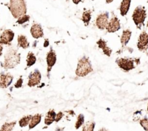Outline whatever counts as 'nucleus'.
<instances>
[{
	"label": "nucleus",
	"mask_w": 148,
	"mask_h": 131,
	"mask_svg": "<svg viewBox=\"0 0 148 131\" xmlns=\"http://www.w3.org/2000/svg\"><path fill=\"white\" fill-rule=\"evenodd\" d=\"M20 62H21V54L17 51V50L11 48L8 50L5 54L2 67L5 68V69H13L20 63Z\"/></svg>",
	"instance_id": "nucleus-1"
},
{
	"label": "nucleus",
	"mask_w": 148,
	"mask_h": 131,
	"mask_svg": "<svg viewBox=\"0 0 148 131\" xmlns=\"http://www.w3.org/2000/svg\"><path fill=\"white\" fill-rule=\"evenodd\" d=\"M8 8L12 13V16L16 19H18L21 16L25 15L27 12L25 0H10Z\"/></svg>",
	"instance_id": "nucleus-2"
},
{
	"label": "nucleus",
	"mask_w": 148,
	"mask_h": 131,
	"mask_svg": "<svg viewBox=\"0 0 148 131\" xmlns=\"http://www.w3.org/2000/svg\"><path fill=\"white\" fill-rule=\"evenodd\" d=\"M92 71H93V69H92V63L89 58L83 56L79 60L76 70V76L79 77H84L87 76Z\"/></svg>",
	"instance_id": "nucleus-3"
},
{
	"label": "nucleus",
	"mask_w": 148,
	"mask_h": 131,
	"mask_svg": "<svg viewBox=\"0 0 148 131\" xmlns=\"http://www.w3.org/2000/svg\"><path fill=\"white\" fill-rule=\"evenodd\" d=\"M116 63L119 66V67L124 72H129L135 69L136 65L139 63V59H133V58H118Z\"/></svg>",
	"instance_id": "nucleus-4"
},
{
	"label": "nucleus",
	"mask_w": 148,
	"mask_h": 131,
	"mask_svg": "<svg viewBox=\"0 0 148 131\" xmlns=\"http://www.w3.org/2000/svg\"><path fill=\"white\" fill-rule=\"evenodd\" d=\"M146 17V10L144 7L139 6L136 8V9L134 11L133 15H132V19H133L136 28L140 29L142 26H143Z\"/></svg>",
	"instance_id": "nucleus-5"
},
{
	"label": "nucleus",
	"mask_w": 148,
	"mask_h": 131,
	"mask_svg": "<svg viewBox=\"0 0 148 131\" xmlns=\"http://www.w3.org/2000/svg\"><path fill=\"white\" fill-rule=\"evenodd\" d=\"M137 48L141 52H147L148 50V34L145 31H142L138 39Z\"/></svg>",
	"instance_id": "nucleus-6"
},
{
	"label": "nucleus",
	"mask_w": 148,
	"mask_h": 131,
	"mask_svg": "<svg viewBox=\"0 0 148 131\" xmlns=\"http://www.w3.org/2000/svg\"><path fill=\"white\" fill-rule=\"evenodd\" d=\"M41 79H42V74L39 70L36 69L34 72H31L28 76V86L30 88L36 86L40 84Z\"/></svg>",
	"instance_id": "nucleus-7"
},
{
	"label": "nucleus",
	"mask_w": 148,
	"mask_h": 131,
	"mask_svg": "<svg viewBox=\"0 0 148 131\" xmlns=\"http://www.w3.org/2000/svg\"><path fill=\"white\" fill-rule=\"evenodd\" d=\"M46 60L47 64V77H49V73L57 62V55L53 49H50L47 52Z\"/></svg>",
	"instance_id": "nucleus-8"
},
{
	"label": "nucleus",
	"mask_w": 148,
	"mask_h": 131,
	"mask_svg": "<svg viewBox=\"0 0 148 131\" xmlns=\"http://www.w3.org/2000/svg\"><path fill=\"white\" fill-rule=\"evenodd\" d=\"M108 19H109V14L108 12L101 13L96 18V26L100 30L106 29L108 24Z\"/></svg>",
	"instance_id": "nucleus-9"
},
{
	"label": "nucleus",
	"mask_w": 148,
	"mask_h": 131,
	"mask_svg": "<svg viewBox=\"0 0 148 131\" xmlns=\"http://www.w3.org/2000/svg\"><path fill=\"white\" fill-rule=\"evenodd\" d=\"M14 37H15V34L12 30H5L0 36V42L2 45H10L12 41L13 40Z\"/></svg>",
	"instance_id": "nucleus-10"
},
{
	"label": "nucleus",
	"mask_w": 148,
	"mask_h": 131,
	"mask_svg": "<svg viewBox=\"0 0 148 131\" xmlns=\"http://www.w3.org/2000/svg\"><path fill=\"white\" fill-rule=\"evenodd\" d=\"M121 29V22L119 18L113 15L108 22L106 30L108 33H115Z\"/></svg>",
	"instance_id": "nucleus-11"
},
{
	"label": "nucleus",
	"mask_w": 148,
	"mask_h": 131,
	"mask_svg": "<svg viewBox=\"0 0 148 131\" xmlns=\"http://www.w3.org/2000/svg\"><path fill=\"white\" fill-rule=\"evenodd\" d=\"M13 77L10 73L0 74V88L5 89L12 84Z\"/></svg>",
	"instance_id": "nucleus-12"
},
{
	"label": "nucleus",
	"mask_w": 148,
	"mask_h": 131,
	"mask_svg": "<svg viewBox=\"0 0 148 131\" xmlns=\"http://www.w3.org/2000/svg\"><path fill=\"white\" fill-rule=\"evenodd\" d=\"M31 34L34 39H39L44 37V31L40 24L35 23L31 28Z\"/></svg>",
	"instance_id": "nucleus-13"
},
{
	"label": "nucleus",
	"mask_w": 148,
	"mask_h": 131,
	"mask_svg": "<svg viewBox=\"0 0 148 131\" xmlns=\"http://www.w3.org/2000/svg\"><path fill=\"white\" fill-rule=\"evenodd\" d=\"M97 45L98 48L99 49H101L103 52V53L105 54V55L108 57H110L111 56V54H112V50L107 45V42H105L104 39H99V40L97 42Z\"/></svg>",
	"instance_id": "nucleus-14"
},
{
	"label": "nucleus",
	"mask_w": 148,
	"mask_h": 131,
	"mask_svg": "<svg viewBox=\"0 0 148 131\" xmlns=\"http://www.w3.org/2000/svg\"><path fill=\"white\" fill-rule=\"evenodd\" d=\"M131 5V0H122L120 5V12L122 16L127 15Z\"/></svg>",
	"instance_id": "nucleus-15"
},
{
	"label": "nucleus",
	"mask_w": 148,
	"mask_h": 131,
	"mask_svg": "<svg viewBox=\"0 0 148 131\" xmlns=\"http://www.w3.org/2000/svg\"><path fill=\"white\" fill-rule=\"evenodd\" d=\"M132 37V31L129 29H126L123 31L122 33V36L121 37V43L123 47L126 46L128 43H129V40Z\"/></svg>",
	"instance_id": "nucleus-16"
},
{
	"label": "nucleus",
	"mask_w": 148,
	"mask_h": 131,
	"mask_svg": "<svg viewBox=\"0 0 148 131\" xmlns=\"http://www.w3.org/2000/svg\"><path fill=\"white\" fill-rule=\"evenodd\" d=\"M57 114L55 113V111L53 109L49 110L47 114L46 117L45 118V124L46 125H50L51 124L55 122V117H56Z\"/></svg>",
	"instance_id": "nucleus-17"
},
{
	"label": "nucleus",
	"mask_w": 148,
	"mask_h": 131,
	"mask_svg": "<svg viewBox=\"0 0 148 131\" xmlns=\"http://www.w3.org/2000/svg\"><path fill=\"white\" fill-rule=\"evenodd\" d=\"M41 121H42V114H36L32 116V117H31V121H30L29 122V125H28L29 130H31L34 128H35L36 125H38L39 123H40Z\"/></svg>",
	"instance_id": "nucleus-18"
},
{
	"label": "nucleus",
	"mask_w": 148,
	"mask_h": 131,
	"mask_svg": "<svg viewBox=\"0 0 148 131\" xmlns=\"http://www.w3.org/2000/svg\"><path fill=\"white\" fill-rule=\"evenodd\" d=\"M18 47L23 49H27L29 47V42L25 35H19L18 37Z\"/></svg>",
	"instance_id": "nucleus-19"
},
{
	"label": "nucleus",
	"mask_w": 148,
	"mask_h": 131,
	"mask_svg": "<svg viewBox=\"0 0 148 131\" xmlns=\"http://www.w3.org/2000/svg\"><path fill=\"white\" fill-rule=\"evenodd\" d=\"M36 58L35 55L34 54V52H29L27 55L26 58V66L27 67L29 68L31 66H32L33 65L36 63Z\"/></svg>",
	"instance_id": "nucleus-20"
},
{
	"label": "nucleus",
	"mask_w": 148,
	"mask_h": 131,
	"mask_svg": "<svg viewBox=\"0 0 148 131\" xmlns=\"http://www.w3.org/2000/svg\"><path fill=\"white\" fill-rule=\"evenodd\" d=\"M91 18H92V12L91 10H86L83 12L82 15V21L84 22V25L86 26H89V22L91 21Z\"/></svg>",
	"instance_id": "nucleus-21"
},
{
	"label": "nucleus",
	"mask_w": 148,
	"mask_h": 131,
	"mask_svg": "<svg viewBox=\"0 0 148 131\" xmlns=\"http://www.w3.org/2000/svg\"><path fill=\"white\" fill-rule=\"evenodd\" d=\"M31 117H32L31 115H28V116H25L23 118H21L19 121L20 127L21 128H24V127H26L27 125H29V122L31 121Z\"/></svg>",
	"instance_id": "nucleus-22"
},
{
	"label": "nucleus",
	"mask_w": 148,
	"mask_h": 131,
	"mask_svg": "<svg viewBox=\"0 0 148 131\" xmlns=\"http://www.w3.org/2000/svg\"><path fill=\"white\" fill-rule=\"evenodd\" d=\"M16 125V122H7V123L4 124L2 126L0 131H12V129L14 128L15 125Z\"/></svg>",
	"instance_id": "nucleus-23"
},
{
	"label": "nucleus",
	"mask_w": 148,
	"mask_h": 131,
	"mask_svg": "<svg viewBox=\"0 0 148 131\" xmlns=\"http://www.w3.org/2000/svg\"><path fill=\"white\" fill-rule=\"evenodd\" d=\"M84 116L82 114H80L78 116L77 120H76V125H75L76 129H79L84 125Z\"/></svg>",
	"instance_id": "nucleus-24"
},
{
	"label": "nucleus",
	"mask_w": 148,
	"mask_h": 131,
	"mask_svg": "<svg viewBox=\"0 0 148 131\" xmlns=\"http://www.w3.org/2000/svg\"><path fill=\"white\" fill-rule=\"evenodd\" d=\"M95 123L94 122H89L83 126L82 131H94L95 130Z\"/></svg>",
	"instance_id": "nucleus-25"
},
{
	"label": "nucleus",
	"mask_w": 148,
	"mask_h": 131,
	"mask_svg": "<svg viewBox=\"0 0 148 131\" xmlns=\"http://www.w3.org/2000/svg\"><path fill=\"white\" fill-rule=\"evenodd\" d=\"M29 20H30V16L25 14V15H23V16H21V18H18V21H17V23H18V24H20V25H22V24L29 21Z\"/></svg>",
	"instance_id": "nucleus-26"
},
{
	"label": "nucleus",
	"mask_w": 148,
	"mask_h": 131,
	"mask_svg": "<svg viewBox=\"0 0 148 131\" xmlns=\"http://www.w3.org/2000/svg\"><path fill=\"white\" fill-rule=\"evenodd\" d=\"M140 125L144 128L145 131L148 130V119L147 118H144L140 120Z\"/></svg>",
	"instance_id": "nucleus-27"
},
{
	"label": "nucleus",
	"mask_w": 148,
	"mask_h": 131,
	"mask_svg": "<svg viewBox=\"0 0 148 131\" xmlns=\"http://www.w3.org/2000/svg\"><path fill=\"white\" fill-rule=\"evenodd\" d=\"M23 79L22 77H21L17 80L16 83L15 84V88H21L23 85Z\"/></svg>",
	"instance_id": "nucleus-28"
},
{
	"label": "nucleus",
	"mask_w": 148,
	"mask_h": 131,
	"mask_svg": "<svg viewBox=\"0 0 148 131\" xmlns=\"http://www.w3.org/2000/svg\"><path fill=\"white\" fill-rule=\"evenodd\" d=\"M63 116H64V114L62 112H58V113L56 114V117H55V122H59L60 120H61V119H62V118L63 117Z\"/></svg>",
	"instance_id": "nucleus-29"
},
{
	"label": "nucleus",
	"mask_w": 148,
	"mask_h": 131,
	"mask_svg": "<svg viewBox=\"0 0 148 131\" xmlns=\"http://www.w3.org/2000/svg\"><path fill=\"white\" fill-rule=\"evenodd\" d=\"M49 39H45V43H44V47H45V48H47V47L49 46Z\"/></svg>",
	"instance_id": "nucleus-30"
},
{
	"label": "nucleus",
	"mask_w": 148,
	"mask_h": 131,
	"mask_svg": "<svg viewBox=\"0 0 148 131\" xmlns=\"http://www.w3.org/2000/svg\"><path fill=\"white\" fill-rule=\"evenodd\" d=\"M81 2H82V0H73V2L74 4H76V5H78V4L80 3Z\"/></svg>",
	"instance_id": "nucleus-31"
},
{
	"label": "nucleus",
	"mask_w": 148,
	"mask_h": 131,
	"mask_svg": "<svg viewBox=\"0 0 148 131\" xmlns=\"http://www.w3.org/2000/svg\"><path fill=\"white\" fill-rule=\"evenodd\" d=\"M2 50H3V48H2V45L1 44V42H0V56L2 55Z\"/></svg>",
	"instance_id": "nucleus-32"
},
{
	"label": "nucleus",
	"mask_w": 148,
	"mask_h": 131,
	"mask_svg": "<svg viewBox=\"0 0 148 131\" xmlns=\"http://www.w3.org/2000/svg\"><path fill=\"white\" fill-rule=\"evenodd\" d=\"M113 0H106V3L107 4H110L111 3V2H113Z\"/></svg>",
	"instance_id": "nucleus-33"
},
{
	"label": "nucleus",
	"mask_w": 148,
	"mask_h": 131,
	"mask_svg": "<svg viewBox=\"0 0 148 131\" xmlns=\"http://www.w3.org/2000/svg\"><path fill=\"white\" fill-rule=\"evenodd\" d=\"M99 131H109V130H108L105 129V128H101Z\"/></svg>",
	"instance_id": "nucleus-34"
},
{
	"label": "nucleus",
	"mask_w": 148,
	"mask_h": 131,
	"mask_svg": "<svg viewBox=\"0 0 148 131\" xmlns=\"http://www.w3.org/2000/svg\"><path fill=\"white\" fill-rule=\"evenodd\" d=\"M147 28H148V21H147Z\"/></svg>",
	"instance_id": "nucleus-35"
},
{
	"label": "nucleus",
	"mask_w": 148,
	"mask_h": 131,
	"mask_svg": "<svg viewBox=\"0 0 148 131\" xmlns=\"http://www.w3.org/2000/svg\"><path fill=\"white\" fill-rule=\"evenodd\" d=\"M147 111H148V106H147Z\"/></svg>",
	"instance_id": "nucleus-36"
},
{
	"label": "nucleus",
	"mask_w": 148,
	"mask_h": 131,
	"mask_svg": "<svg viewBox=\"0 0 148 131\" xmlns=\"http://www.w3.org/2000/svg\"><path fill=\"white\" fill-rule=\"evenodd\" d=\"M147 2H148V0H147Z\"/></svg>",
	"instance_id": "nucleus-37"
},
{
	"label": "nucleus",
	"mask_w": 148,
	"mask_h": 131,
	"mask_svg": "<svg viewBox=\"0 0 148 131\" xmlns=\"http://www.w3.org/2000/svg\"><path fill=\"white\" fill-rule=\"evenodd\" d=\"M92 1H94V0H92Z\"/></svg>",
	"instance_id": "nucleus-38"
},
{
	"label": "nucleus",
	"mask_w": 148,
	"mask_h": 131,
	"mask_svg": "<svg viewBox=\"0 0 148 131\" xmlns=\"http://www.w3.org/2000/svg\"><path fill=\"white\" fill-rule=\"evenodd\" d=\"M147 131H148V130H147Z\"/></svg>",
	"instance_id": "nucleus-39"
}]
</instances>
